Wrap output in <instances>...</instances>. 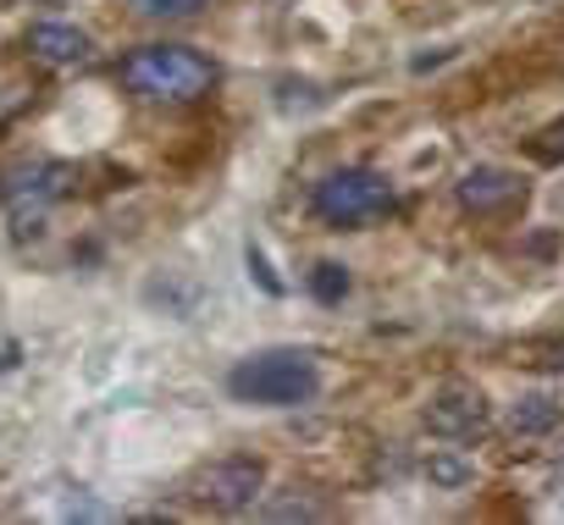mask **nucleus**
Returning a JSON list of instances; mask_svg holds the SVG:
<instances>
[{"label": "nucleus", "mask_w": 564, "mask_h": 525, "mask_svg": "<svg viewBox=\"0 0 564 525\" xmlns=\"http://www.w3.org/2000/svg\"><path fill=\"white\" fill-rule=\"evenodd\" d=\"M520 199H525V183L514 172H503V166H476V172L459 177V205L476 210V216H498V210H509Z\"/></svg>", "instance_id": "7"}, {"label": "nucleus", "mask_w": 564, "mask_h": 525, "mask_svg": "<svg viewBox=\"0 0 564 525\" xmlns=\"http://www.w3.org/2000/svg\"><path fill=\"white\" fill-rule=\"evenodd\" d=\"M426 475H432L437 486H465V481H470V464H465V459H454V453H432Z\"/></svg>", "instance_id": "10"}, {"label": "nucleus", "mask_w": 564, "mask_h": 525, "mask_svg": "<svg viewBox=\"0 0 564 525\" xmlns=\"http://www.w3.org/2000/svg\"><path fill=\"white\" fill-rule=\"evenodd\" d=\"M311 294H316L322 305H338V299L349 294V272L327 260V266H316V272H311Z\"/></svg>", "instance_id": "9"}, {"label": "nucleus", "mask_w": 564, "mask_h": 525, "mask_svg": "<svg viewBox=\"0 0 564 525\" xmlns=\"http://www.w3.org/2000/svg\"><path fill=\"white\" fill-rule=\"evenodd\" d=\"M542 150H547V155H564V122H553V128L542 133Z\"/></svg>", "instance_id": "12"}, {"label": "nucleus", "mask_w": 564, "mask_h": 525, "mask_svg": "<svg viewBox=\"0 0 564 525\" xmlns=\"http://www.w3.org/2000/svg\"><path fill=\"white\" fill-rule=\"evenodd\" d=\"M316 387H322V371H316V354H305V349H265V354H249V360H238L232 376H227V393H232L238 404H271V409L305 404Z\"/></svg>", "instance_id": "2"}, {"label": "nucleus", "mask_w": 564, "mask_h": 525, "mask_svg": "<svg viewBox=\"0 0 564 525\" xmlns=\"http://www.w3.org/2000/svg\"><path fill=\"white\" fill-rule=\"evenodd\" d=\"M122 84L139 95V100H150V106H194V100H205L210 89H216V78H221V67L205 56V51H194V45H144V51H133V56H122Z\"/></svg>", "instance_id": "1"}, {"label": "nucleus", "mask_w": 564, "mask_h": 525, "mask_svg": "<svg viewBox=\"0 0 564 525\" xmlns=\"http://www.w3.org/2000/svg\"><path fill=\"white\" fill-rule=\"evenodd\" d=\"M78 183V166H62V161H18L0 172V205H7L12 227L18 232H34L56 199H67Z\"/></svg>", "instance_id": "3"}, {"label": "nucleus", "mask_w": 564, "mask_h": 525, "mask_svg": "<svg viewBox=\"0 0 564 525\" xmlns=\"http://www.w3.org/2000/svg\"><path fill=\"white\" fill-rule=\"evenodd\" d=\"M29 51H34L40 62H51V67H73V62L89 56V34H84V29H67V23H40V29L29 34Z\"/></svg>", "instance_id": "8"}, {"label": "nucleus", "mask_w": 564, "mask_h": 525, "mask_svg": "<svg viewBox=\"0 0 564 525\" xmlns=\"http://www.w3.org/2000/svg\"><path fill=\"white\" fill-rule=\"evenodd\" d=\"M133 7L144 18H194L199 7H210V0H133Z\"/></svg>", "instance_id": "11"}, {"label": "nucleus", "mask_w": 564, "mask_h": 525, "mask_svg": "<svg viewBox=\"0 0 564 525\" xmlns=\"http://www.w3.org/2000/svg\"><path fill=\"white\" fill-rule=\"evenodd\" d=\"M426 426L437 431V437H476L481 426H487V398L470 387V382H448L432 404H426Z\"/></svg>", "instance_id": "6"}, {"label": "nucleus", "mask_w": 564, "mask_h": 525, "mask_svg": "<svg viewBox=\"0 0 564 525\" xmlns=\"http://www.w3.org/2000/svg\"><path fill=\"white\" fill-rule=\"evenodd\" d=\"M311 210L327 227H360V221H377V216L393 210V183L382 172H371V166H344V172L316 183Z\"/></svg>", "instance_id": "4"}, {"label": "nucleus", "mask_w": 564, "mask_h": 525, "mask_svg": "<svg viewBox=\"0 0 564 525\" xmlns=\"http://www.w3.org/2000/svg\"><path fill=\"white\" fill-rule=\"evenodd\" d=\"M260 486H265L260 459L232 453V459H216V464H205V470L194 475V503H205V508H216V514H238V508H249V503L260 497Z\"/></svg>", "instance_id": "5"}]
</instances>
